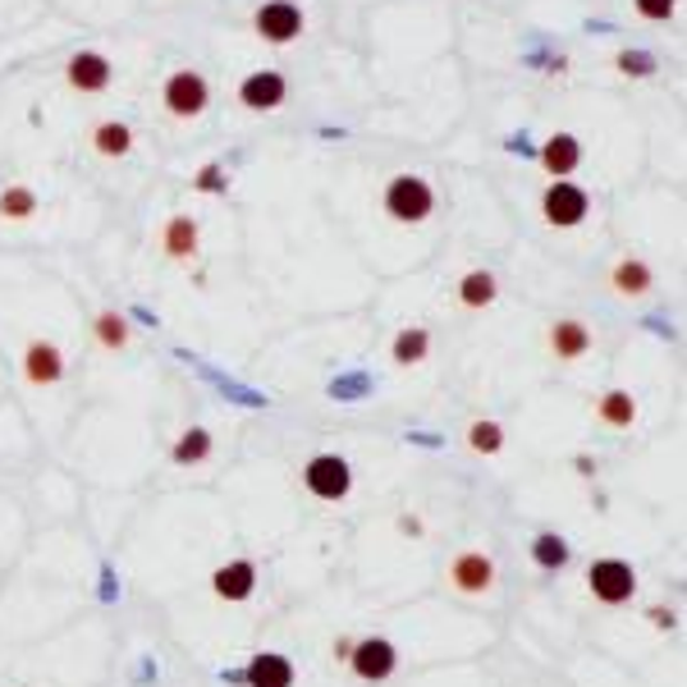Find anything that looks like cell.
Here are the masks:
<instances>
[{"instance_id":"obj_3","label":"cell","mask_w":687,"mask_h":687,"mask_svg":"<svg viewBox=\"0 0 687 687\" xmlns=\"http://www.w3.org/2000/svg\"><path fill=\"white\" fill-rule=\"evenodd\" d=\"M591 211V193L573 180H550L541 193V220L555 230H578Z\"/></svg>"},{"instance_id":"obj_31","label":"cell","mask_w":687,"mask_h":687,"mask_svg":"<svg viewBox=\"0 0 687 687\" xmlns=\"http://www.w3.org/2000/svg\"><path fill=\"white\" fill-rule=\"evenodd\" d=\"M353 655V637H340L335 641V660H348Z\"/></svg>"},{"instance_id":"obj_14","label":"cell","mask_w":687,"mask_h":687,"mask_svg":"<svg viewBox=\"0 0 687 687\" xmlns=\"http://www.w3.org/2000/svg\"><path fill=\"white\" fill-rule=\"evenodd\" d=\"M582 165V143L573 138V133H555V138H545L541 147V170L550 180H568L573 170Z\"/></svg>"},{"instance_id":"obj_8","label":"cell","mask_w":687,"mask_h":687,"mask_svg":"<svg viewBox=\"0 0 687 687\" xmlns=\"http://www.w3.org/2000/svg\"><path fill=\"white\" fill-rule=\"evenodd\" d=\"M284 97H290V83H284L280 70H253L248 78L238 83V106L243 110H257V115H266V110H280Z\"/></svg>"},{"instance_id":"obj_28","label":"cell","mask_w":687,"mask_h":687,"mask_svg":"<svg viewBox=\"0 0 687 687\" xmlns=\"http://www.w3.org/2000/svg\"><path fill=\"white\" fill-rule=\"evenodd\" d=\"M618 70H624L628 78H647L655 70V60L641 56V51H618Z\"/></svg>"},{"instance_id":"obj_17","label":"cell","mask_w":687,"mask_h":687,"mask_svg":"<svg viewBox=\"0 0 687 687\" xmlns=\"http://www.w3.org/2000/svg\"><path fill=\"white\" fill-rule=\"evenodd\" d=\"M651 284H655V271L641 257H624L610 271V290L614 294H624V298H647L651 294Z\"/></svg>"},{"instance_id":"obj_26","label":"cell","mask_w":687,"mask_h":687,"mask_svg":"<svg viewBox=\"0 0 687 687\" xmlns=\"http://www.w3.org/2000/svg\"><path fill=\"white\" fill-rule=\"evenodd\" d=\"M468 450L473 454H500L504 450V427L500 422H486V417H481V422H473L468 427Z\"/></svg>"},{"instance_id":"obj_19","label":"cell","mask_w":687,"mask_h":687,"mask_svg":"<svg viewBox=\"0 0 687 687\" xmlns=\"http://www.w3.org/2000/svg\"><path fill=\"white\" fill-rule=\"evenodd\" d=\"M495 298H500V280L491 271H481V266L458 280V303L468 307V312H481V307H491Z\"/></svg>"},{"instance_id":"obj_15","label":"cell","mask_w":687,"mask_h":687,"mask_svg":"<svg viewBox=\"0 0 687 687\" xmlns=\"http://www.w3.org/2000/svg\"><path fill=\"white\" fill-rule=\"evenodd\" d=\"M197 243H203V234H197V220L193 216H170L165 230H161V253L170 261H193L197 257Z\"/></svg>"},{"instance_id":"obj_27","label":"cell","mask_w":687,"mask_h":687,"mask_svg":"<svg viewBox=\"0 0 687 687\" xmlns=\"http://www.w3.org/2000/svg\"><path fill=\"white\" fill-rule=\"evenodd\" d=\"M633 10L647 19V24H664V19H674L678 0H633Z\"/></svg>"},{"instance_id":"obj_7","label":"cell","mask_w":687,"mask_h":687,"mask_svg":"<svg viewBox=\"0 0 687 687\" xmlns=\"http://www.w3.org/2000/svg\"><path fill=\"white\" fill-rule=\"evenodd\" d=\"M353 674H358L363 683H385L394 670H398V651H394V641L385 637H363V641H353Z\"/></svg>"},{"instance_id":"obj_16","label":"cell","mask_w":687,"mask_h":687,"mask_svg":"<svg viewBox=\"0 0 687 687\" xmlns=\"http://www.w3.org/2000/svg\"><path fill=\"white\" fill-rule=\"evenodd\" d=\"M243 683L248 687H294V664L284 655H275V651H261V655L248 660Z\"/></svg>"},{"instance_id":"obj_10","label":"cell","mask_w":687,"mask_h":687,"mask_svg":"<svg viewBox=\"0 0 687 687\" xmlns=\"http://www.w3.org/2000/svg\"><path fill=\"white\" fill-rule=\"evenodd\" d=\"M24 381L37 385V390L64 381V348L56 340H33L24 348Z\"/></svg>"},{"instance_id":"obj_1","label":"cell","mask_w":687,"mask_h":687,"mask_svg":"<svg viewBox=\"0 0 687 687\" xmlns=\"http://www.w3.org/2000/svg\"><path fill=\"white\" fill-rule=\"evenodd\" d=\"M381 211L394 220V225H422L435 211V188L422 180V174H394V180L381 188Z\"/></svg>"},{"instance_id":"obj_18","label":"cell","mask_w":687,"mask_h":687,"mask_svg":"<svg viewBox=\"0 0 687 687\" xmlns=\"http://www.w3.org/2000/svg\"><path fill=\"white\" fill-rule=\"evenodd\" d=\"M596 422L610 427V431H628L637 422V398L633 390H605L596 398Z\"/></svg>"},{"instance_id":"obj_4","label":"cell","mask_w":687,"mask_h":687,"mask_svg":"<svg viewBox=\"0 0 687 687\" xmlns=\"http://www.w3.org/2000/svg\"><path fill=\"white\" fill-rule=\"evenodd\" d=\"M161 101H165V110L174 120H197L211 106V83L197 70H174L161 87Z\"/></svg>"},{"instance_id":"obj_29","label":"cell","mask_w":687,"mask_h":687,"mask_svg":"<svg viewBox=\"0 0 687 687\" xmlns=\"http://www.w3.org/2000/svg\"><path fill=\"white\" fill-rule=\"evenodd\" d=\"M193 188L197 193H225V170H220L216 161L203 165V170H197V180H193Z\"/></svg>"},{"instance_id":"obj_22","label":"cell","mask_w":687,"mask_h":687,"mask_svg":"<svg viewBox=\"0 0 687 687\" xmlns=\"http://www.w3.org/2000/svg\"><path fill=\"white\" fill-rule=\"evenodd\" d=\"M93 335H97V344L101 348H110V353H120L124 344H128V317H120L115 307H106V312H97V321H93Z\"/></svg>"},{"instance_id":"obj_30","label":"cell","mask_w":687,"mask_h":687,"mask_svg":"<svg viewBox=\"0 0 687 687\" xmlns=\"http://www.w3.org/2000/svg\"><path fill=\"white\" fill-rule=\"evenodd\" d=\"M647 618H651L655 628H674V610H664V605H651V610H647Z\"/></svg>"},{"instance_id":"obj_5","label":"cell","mask_w":687,"mask_h":687,"mask_svg":"<svg viewBox=\"0 0 687 687\" xmlns=\"http://www.w3.org/2000/svg\"><path fill=\"white\" fill-rule=\"evenodd\" d=\"M587 587H591L596 601L624 605V601H633V591H637V573H633V564H624V560H591Z\"/></svg>"},{"instance_id":"obj_6","label":"cell","mask_w":687,"mask_h":687,"mask_svg":"<svg viewBox=\"0 0 687 687\" xmlns=\"http://www.w3.org/2000/svg\"><path fill=\"white\" fill-rule=\"evenodd\" d=\"M303 486L312 491L317 500H344L353 491V468L340 454H317L312 463L303 468Z\"/></svg>"},{"instance_id":"obj_12","label":"cell","mask_w":687,"mask_h":687,"mask_svg":"<svg viewBox=\"0 0 687 687\" xmlns=\"http://www.w3.org/2000/svg\"><path fill=\"white\" fill-rule=\"evenodd\" d=\"M211 591L220 596V601H230V605L248 601V596L257 591V564H253V560H230V564H220V568L211 573Z\"/></svg>"},{"instance_id":"obj_24","label":"cell","mask_w":687,"mask_h":687,"mask_svg":"<svg viewBox=\"0 0 687 687\" xmlns=\"http://www.w3.org/2000/svg\"><path fill=\"white\" fill-rule=\"evenodd\" d=\"M37 211V193L24 188V184H10L5 193H0V216L5 220H33Z\"/></svg>"},{"instance_id":"obj_11","label":"cell","mask_w":687,"mask_h":687,"mask_svg":"<svg viewBox=\"0 0 687 687\" xmlns=\"http://www.w3.org/2000/svg\"><path fill=\"white\" fill-rule=\"evenodd\" d=\"M450 587H458L463 596H486L495 587V564L491 555H481V550H463V555H454L450 564Z\"/></svg>"},{"instance_id":"obj_9","label":"cell","mask_w":687,"mask_h":687,"mask_svg":"<svg viewBox=\"0 0 687 687\" xmlns=\"http://www.w3.org/2000/svg\"><path fill=\"white\" fill-rule=\"evenodd\" d=\"M110 78H115V64H110L101 51H74L70 64H64V83H70L74 93H83V97L106 93Z\"/></svg>"},{"instance_id":"obj_23","label":"cell","mask_w":687,"mask_h":687,"mask_svg":"<svg viewBox=\"0 0 687 687\" xmlns=\"http://www.w3.org/2000/svg\"><path fill=\"white\" fill-rule=\"evenodd\" d=\"M573 560V550H568V541L560 537V531H541L537 541H531V564L537 568H564Z\"/></svg>"},{"instance_id":"obj_2","label":"cell","mask_w":687,"mask_h":687,"mask_svg":"<svg viewBox=\"0 0 687 687\" xmlns=\"http://www.w3.org/2000/svg\"><path fill=\"white\" fill-rule=\"evenodd\" d=\"M303 28H307V19H303L298 0H261L253 10V33L266 47H290V41L303 37Z\"/></svg>"},{"instance_id":"obj_21","label":"cell","mask_w":687,"mask_h":687,"mask_svg":"<svg viewBox=\"0 0 687 687\" xmlns=\"http://www.w3.org/2000/svg\"><path fill=\"white\" fill-rule=\"evenodd\" d=\"M427 353H431V330H422V326L398 330L394 344H390L394 367H417V363H427Z\"/></svg>"},{"instance_id":"obj_13","label":"cell","mask_w":687,"mask_h":687,"mask_svg":"<svg viewBox=\"0 0 687 687\" xmlns=\"http://www.w3.org/2000/svg\"><path fill=\"white\" fill-rule=\"evenodd\" d=\"M550 353H555L560 363H578L591 353V326L578 321V317H560L550 326Z\"/></svg>"},{"instance_id":"obj_20","label":"cell","mask_w":687,"mask_h":687,"mask_svg":"<svg viewBox=\"0 0 687 687\" xmlns=\"http://www.w3.org/2000/svg\"><path fill=\"white\" fill-rule=\"evenodd\" d=\"M93 151H97V157H106V161L128 157V151H133V128L120 124V120H101L93 128Z\"/></svg>"},{"instance_id":"obj_25","label":"cell","mask_w":687,"mask_h":687,"mask_svg":"<svg viewBox=\"0 0 687 687\" xmlns=\"http://www.w3.org/2000/svg\"><path fill=\"white\" fill-rule=\"evenodd\" d=\"M211 454V431L207 427H188L184 435H180V445H174V463H203Z\"/></svg>"}]
</instances>
